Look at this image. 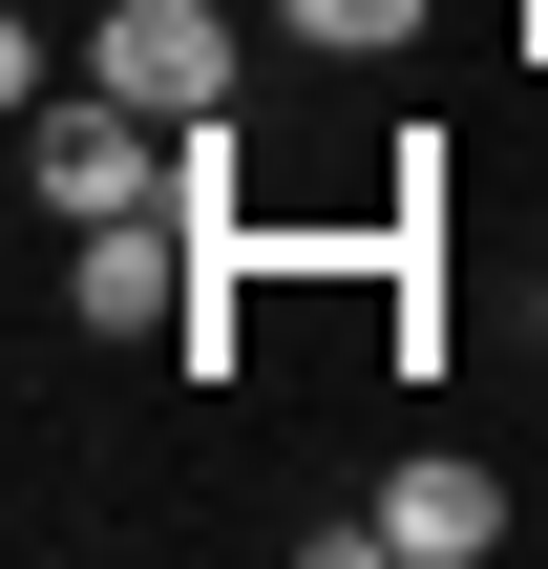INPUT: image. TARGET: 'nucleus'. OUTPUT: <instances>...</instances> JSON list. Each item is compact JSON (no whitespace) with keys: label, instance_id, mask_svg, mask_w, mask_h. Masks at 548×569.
Instances as JSON below:
<instances>
[{"label":"nucleus","instance_id":"nucleus-2","mask_svg":"<svg viewBox=\"0 0 548 569\" xmlns=\"http://www.w3.org/2000/svg\"><path fill=\"white\" fill-rule=\"evenodd\" d=\"M507 549V486H486V465H444V443H422V465H380V507H359V528H317V569H486Z\"/></svg>","mask_w":548,"mask_h":569},{"label":"nucleus","instance_id":"nucleus-1","mask_svg":"<svg viewBox=\"0 0 548 569\" xmlns=\"http://www.w3.org/2000/svg\"><path fill=\"white\" fill-rule=\"evenodd\" d=\"M21 169H42L63 232H106V211H169V190H190V127L127 106V84H42V106H21Z\"/></svg>","mask_w":548,"mask_h":569},{"label":"nucleus","instance_id":"nucleus-3","mask_svg":"<svg viewBox=\"0 0 548 569\" xmlns=\"http://www.w3.org/2000/svg\"><path fill=\"white\" fill-rule=\"evenodd\" d=\"M84 84H127V106H169V127H232V0H106Z\"/></svg>","mask_w":548,"mask_h":569}]
</instances>
